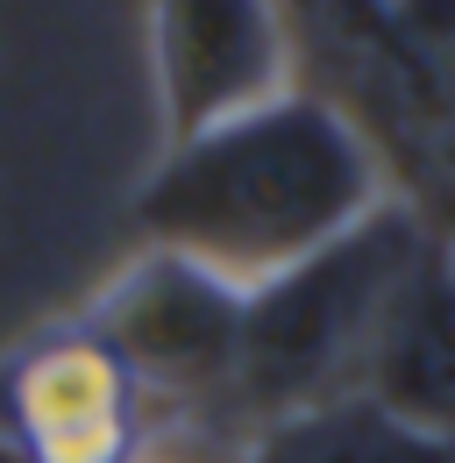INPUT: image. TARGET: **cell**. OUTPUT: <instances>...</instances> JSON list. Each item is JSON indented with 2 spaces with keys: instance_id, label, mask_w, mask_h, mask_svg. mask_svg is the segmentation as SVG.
Masks as SVG:
<instances>
[{
  "instance_id": "6da1fadb",
  "label": "cell",
  "mask_w": 455,
  "mask_h": 463,
  "mask_svg": "<svg viewBox=\"0 0 455 463\" xmlns=\"http://www.w3.org/2000/svg\"><path fill=\"white\" fill-rule=\"evenodd\" d=\"M385 193L370 128L328 93L292 86L192 143H171L135 193V235L143 250H171L221 286L256 292L348 235Z\"/></svg>"
},
{
  "instance_id": "7a4b0ae2",
  "label": "cell",
  "mask_w": 455,
  "mask_h": 463,
  "mask_svg": "<svg viewBox=\"0 0 455 463\" xmlns=\"http://www.w3.org/2000/svg\"><path fill=\"white\" fill-rule=\"evenodd\" d=\"M427 229L434 222L413 193H385L348 235H335L328 250H313L306 264H292L284 279L242 299V364H235L242 435L356 392L377 314Z\"/></svg>"
},
{
  "instance_id": "3957f363",
  "label": "cell",
  "mask_w": 455,
  "mask_h": 463,
  "mask_svg": "<svg viewBox=\"0 0 455 463\" xmlns=\"http://www.w3.org/2000/svg\"><path fill=\"white\" fill-rule=\"evenodd\" d=\"M242 299L249 292L221 286L214 271H200L171 250H143L100 286V299L79 321L114 349V364L135 378V392L157 406V428L207 420V428L242 435V420H235Z\"/></svg>"
},
{
  "instance_id": "277c9868",
  "label": "cell",
  "mask_w": 455,
  "mask_h": 463,
  "mask_svg": "<svg viewBox=\"0 0 455 463\" xmlns=\"http://www.w3.org/2000/svg\"><path fill=\"white\" fill-rule=\"evenodd\" d=\"M0 435L29 463H143L157 457V406L71 314L0 364Z\"/></svg>"
},
{
  "instance_id": "5b68a950",
  "label": "cell",
  "mask_w": 455,
  "mask_h": 463,
  "mask_svg": "<svg viewBox=\"0 0 455 463\" xmlns=\"http://www.w3.org/2000/svg\"><path fill=\"white\" fill-rule=\"evenodd\" d=\"M164 150L292 93V29L278 0H150Z\"/></svg>"
},
{
  "instance_id": "8992f818",
  "label": "cell",
  "mask_w": 455,
  "mask_h": 463,
  "mask_svg": "<svg viewBox=\"0 0 455 463\" xmlns=\"http://www.w3.org/2000/svg\"><path fill=\"white\" fill-rule=\"evenodd\" d=\"M356 400L455 449V235L427 229L363 349Z\"/></svg>"
},
{
  "instance_id": "52a82bcc",
  "label": "cell",
  "mask_w": 455,
  "mask_h": 463,
  "mask_svg": "<svg viewBox=\"0 0 455 463\" xmlns=\"http://www.w3.org/2000/svg\"><path fill=\"white\" fill-rule=\"evenodd\" d=\"M235 463H455V449L398 428L392 413H377L370 400H328L306 413L264 420Z\"/></svg>"
},
{
  "instance_id": "ba28073f",
  "label": "cell",
  "mask_w": 455,
  "mask_h": 463,
  "mask_svg": "<svg viewBox=\"0 0 455 463\" xmlns=\"http://www.w3.org/2000/svg\"><path fill=\"white\" fill-rule=\"evenodd\" d=\"M0 463H29V457H22V449H14V442H7V435H0Z\"/></svg>"
},
{
  "instance_id": "9c48e42d",
  "label": "cell",
  "mask_w": 455,
  "mask_h": 463,
  "mask_svg": "<svg viewBox=\"0 0 455 463\" xmlns=\"http://www.w3.org/2000/svg\"><path fill=\"white\" fill-rule=\"evenodd\" d=\"M143 463H185V457H143Z\"/></svg>"
}]
</instances>
